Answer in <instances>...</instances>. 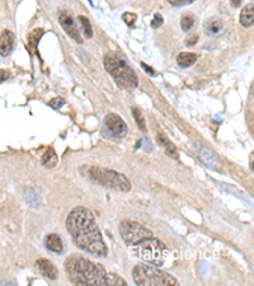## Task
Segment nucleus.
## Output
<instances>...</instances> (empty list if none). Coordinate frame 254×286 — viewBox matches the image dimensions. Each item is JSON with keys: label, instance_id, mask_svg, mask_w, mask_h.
I'll list each match as a JSON object with an SVG mask.
<instances>
[{"label": "nucleus", "instance_id": "1", "mask_svg": "<svg viewBox=\"0 0 254 286\" xmlns=\"http://www.w3.org/2000/svg\"><path fill=\"white\" fill-rule=\"evenodd\" d=\"M66 229L73 240L84 252L97 257H105L108 249L105 246L100 228L97 227L93 212L84 206H76L66 219Z\"/></svg>", "mask_w": 254, "mask_h": 286}, {"label": "nucleus", "instance_id": "2", "mask_svg": "<svg viewBox=\"0 0 254 286\" xmlns=\"http://www.w3.org/2000/svg\"><path fill=\"white\" fill-rule=\"evenodd\" d=\"M69 280L75 285H107V271L90 260L73 255L64 263Z\"/></svg>", "mask_w": 254, "mask_h": 286}, {"label": "nucleus", "instance_id": "3", "mask_svg": "<svg viewBox=\"0 0 254 286\" xmlns=\"http://www.w3.org/2000/svg\"><path fill=\"white\" fill-rule=\"evenodd\" d=\"M104 68L121 88L133 89L139 85L137 75L127 62L126 57L118 51H112L105 55Z\"/></svg>", "mask_w": 254, "mask_h": 286}, {"label": "nucleus", "instance_id": "4", "mask_svg": "<svg viewBox=\"0 0 254 286\" xmlns=\"http://www.w3.org/2000/svg\"><path fill=\"white\" fill-rule=\"evenodd\" d=\"M133 281L137 285H150V286H176L178 285V280L172 275L161 271L156 266L150 264H137L132 271Z\"/></svg>", "mask_w": 254, "mask_h": 286}, {"label": "nucleus", "instance_id": "5", "mask_svg": "<svg viewBox=\"0 0 254 286\" xmlns=\"http://www.w3.org/2000/svg\"><path fill=\"white\" fill-rule=\"evenodd\" d=\"M135 253L139 256L143 261L148 262L150 264H154L156 267L164 264L168 257V249L165 244L161 240L155 239L152 236L141 240L137 244H135Z\"/></svg>", "mask_w": 254, "mask_h": 286}, {"label": "nucleus", "instance_id": "6", "mask_svg": "<svg viewBox=\"0 0 254 286\" xmlns=\"http://www.w3.org/2000/svg\"><path fill=\"white\" fill-rule=\"evenodd\" d=\"M89 177L90 180L100 184V186L107 187V188H111L113 191L128 192L131 190L130 180L124 174L112 171V169L93 167V168L89 169Z\"/></svg>", "mask_w": 254, "mask_h": 286}, {"label": "nucleus", "instance_id": "7", "mask_svg": "<svg viewBox=\"0 0 254 286\" xmlns=\"http://www.w3.org/2000/svg\"><path fill=\"white\" fill-rule=\"evenodd\" d=\"M120 235L127 246H135L141 240L152 236V232L136 221L125 220L120 224Z\"/></svg>", "mask_w": 254, "mask_h": 286}, {"label": "nucleus", "instance_id": "8", "mask_svg": "<svg viewBox=\"0 0 254 286\" xmlns=\"http://www.w3.org/2000/svg\"><path fill=\"white\" fill-rule=\"evenodd\" d=\"M59 22L61 25V27L64 28V31L70 36L74 41H76L77 44H81L83 40H81L80 32L77 28L76 23H75V19L73 18V16L66 10H60L59 12Z\"/></svg>", "mask_w": 254, "mask_h": 286}, {"label": "nucleus", "instance_id": "9", "mask_svg": "<svg viewBox=\"0 0 254 286\" xmlns=\"http://www.w3.org/2000/svg\"><path fill=\"white\" fill-rule=\"evenodd\" d=\"M104 125L107 130L109 131V134L113 137L126 136L127 131H128L127 125L125 124L124 120L118 115H115V113H109V115L105 116Z\"/></svg>", "mask_w": 254, "mask_h": 286}, {"label": "nucleus", "instance_id": "10", "mask_svg": "<svg viewBox=\"0 0 254 286\" xmlns=\"http://www.w3.org/2000/svg\"><path fill=\"white\" fill-rule=\"evenodd\" d=\"M199 156L201 158L202 162L207 165L208 168L214 169V171H221V163L219 158L216 156L214 152L206 146H201L199 150Z\"/></svg>", "mask_w": 254, "mask_h": 286}, {"label": "nucleus", "instance_id": "11", "mask_svg": "<svg viewBox=\"0 0 254 286\" xmlns=\"http://www.w3.org/2000/svg\"><path fill=\"white\" fill-rule=\"evenodd\" d=\"M14 44H16V36L12 31H5L0 36V55L3 57L9 56L12 53L13 49H14Z\"/></svg>", "mask_w": 254, "mask_h": 286}, {"label": "nucleus", "instance_id": "12", "mask_svg": "<svg viewBox=\"0 0 254 286\" xmlns=\"http://www.w3.org/2000/svg\"><path fill=\"white\" fill-rule=\"evenodd\" d=\"M37 267L41 271V274L46 276L50 280H56L59 276V271L55 267V264L46 258H40L37 261Z\"/></svg>", "mask_w": 254, "mask_h": 286}, {"label": "nucleus", "instance_id": "13", "mask_svg": "<svg viewBox=\"0 0 254 286\" xmlns=\"http://www.w3.org/2000/svg\"><path fill=\"white\" fill-rule=\"evenodd\" d=\"M45 247L49 251L55 253H62L64 252V243H62L60 235L56 233H50L45 238Z\"/></svg>", "mask_w": 254, "mask_h": 286}, {"label": "nucleus", "instance_id": "14", "mask_svg": "<svg viewBox=\"0 0 254 286\" xmlns=\"http://www.w3.org/2000/svg\"><path fill=\"white\" fill-rule=\"evenodd\" d=\"M203 29L208 36H219L224 31V22L220 18H210L204 22Z\"/></svg>", "mask_w": 254, "mask_h": 286}, {"label": "nucleus", "instance_id": "15", "mask_svg": "<svg viewBox=\"0 0 254 286\" xmlns=\"http://www.w3.org/2000/svg\"><path fill=\"white\" fill-rule=\"evenodd\" d=\"M158 141H159V144H160V145L165 149V154H167L168 156H171L172 159H179V154H178L177 148L174 146L173 143H171V141L168 140L164 135L159 134Z\"/></svg>", "mask_w": 254, "mask_h": 286}, {"label": "nucleus", "instance_id": "16", "mask_svg": "<svg viewBox=\"0 0 254 286\" xmlns=\"http://www.w3.org/2000/svg\"><path fill=\"white\" fill-rule=\"evenodd\" d=\"M254 19V6L253 4H248L243 8L242 13H240V23H242L243 27L245 28H249L252 25H253Z\"/></svg>", "mask_w": 254, "mask_h": 286}, {"label": "nucleus", "instance_id": "17", "mask_svg": "<svg viewBox=\"0 0 254 286\" xmlns=\"http://www.w3.org/2000/svg\"><path fill=\"white\" fill-rule=\"evenodd\" d=\"M197 61V55L191 52H182L178 55L177 62L180 68H189Z\"/></svg>", "mask_w": 254, "mask_h": 286}, {"label": "nucleus", "instance_id": "18", "mask_svg": "<svg viewBox=\"0 0 254 286\" xmlns=\"http://www.w3.org/2000/svg\"><path fill=\"white\" fill-rule=\"evenodd\" d=\"M57 164V156L52 148H49L42 156V165L46 168H53Z\"/></svg>", "mask_w": 254, "mask_h": 286}, {"label": "nucleus", "instance_id": "19", "mask_svg": "<svg viewBox=\"0 0 254 286\" xmlns=\"http://www.w3.org/2000/svg\"><path fill=\"white\" fill-rule=\"evenodd\" d=\"M196 18L192 16V14H186V16H183L182 19H180V27L184 32H188L193 28V26H195Z\"/></svg>", "mask_w": 254, "mask_h": 286}, {"label": "nucleus", "instance_id": "20", "mask_svg": "<svg viewBox=\"0 0 254 286\" xmlns=\"http://www.w3.org/2000/svg\"><path fill=\"white\" fill-rule=\"evenodd\" d=\"M77 19L80 21V25H81V27H83V31H84V34H85V37L87 38L93 37V29H92V25H90L89 19L84 16H79L77 17Z\"/></svg>", "mask_w": 254, "mask_h": 286}, {"label": "nucleus", "instance_id": "21", "mask_svg": "<svg viewBox=\"0 0 254 286\" xmlns=\"http://www.w3.org/2000/svg\"><path fill=\"white\" fill-rule=\"evenodd\" d=\"M107 285H122L126 286L127 283L115 274H107Z\"/></svg>", "mask_w": 254, "mask_h": 286}, {"label": "nucleus", "instance_id": "22", "mask_svg": "<svg viewBox=\"0 0 254 286\" xmlns=\"http://www.w3.org/2000/svg\"><path fill=\"white\" fill-rule=\"evenodd\" d=\"M132 113H133V117H135V120H136L137 125H139L140 130L145 131L146 130L145 120H144V116H143V113H141V111L137 108H132Z\"/></svg>", "mask_w": 254, "mask_h": 286}, {"label": "nucleus", "instance_id": "23", "mask_svg": "<svg viewBox=\"0 0 254 286\" xmlns=\"http://www.w3.org/2000/svg\"><path fill=\"white\" fill-rule=\"evenodd\" d=\"M44 34V29H34L33 32L31 33V36H29V45H31L32 47H36L38 44V40L41 38V36Z\"/></svg>", "mask_w": 254, "mask_h": 286}, {"label": "nucleus", "instance_id": "24", "mask_svg": "<svg viewBox=\"0 0 254 286\" xmlns=\"http://www.w3.org/2000/svg\"><path fill=\"white\" fill-rule=\"evenodd\" d=\"M122 19L125 21V23H126L127 26H130V27H133V25H135V22L137 21V16L136 14H133V13H125L124 16H122Z\"/></svg>", "mask_w": 254, "mask_h": 286}, {"label": "nucleus", "instance_id": "25", "mask_svg": "<svg viewBox=\"0 0 254 286\" xmlns=\"http://www.w3.org/2000/svg\"><path fill=\"white\" fill-rule=\"evenodd\" d=\"M64 104H65V100L61 98V97H56V98H53V100L49 102V106L52 107L53 109H60Z\"/></svg>", "mask_w": 254, "mask_h": 286}, {"label": "nucleus", "instance_id": "26", "mask_svg": "<svg viewBox=\"0 0 254 286\" xmlns=\"http://www.w3.org/2000/svg\"><path fill=\"white\" fill-rule=\"evenodd\" d=\"M196 0H168V3L172 4L173 6H184L188 4H192Z\"/></svg>", "mask_w": 254, "mask_h": 286}, {"label": "nucleus", "instance_id": "27", "mask_svg": "<svg viewBox=\"0 0 254 286\" xmlns=\"http://www.w3.org/2000/svg\"><path fill=\"white\" fill-rule=\"evenodd\" d=\"M161 25H163V17L158 13V14H155L154 19L152 21V28H159Z\"/></svg>", "mask_w": 254, "mask_h": 286}, {"label": "nucleus", "instance_id": "28", "mask_svg": "<svg viewBox=\"0 0 254 286\" xmlns=\"http://www.w3.org/2000/svg\"><path fill=\"white\" fill-rule=\"evenodd\" d=\"M10 77V73L8 70H0V83L5 81Z\"/></svg>", "mask_w": 254, "mask_h": 286}, {"label": "nucleus", "instance_id": "29", "mask_svg": "<svg viewBox=\"0 0 254 286\" xmlns=\"http://www.w3.org/2000/svg\"><path fill=\"white\" fill-rule=\"evenodd\" d=\"M141 66H143L144 70H145V72L148 73V74L152 75V77H155V75H156V73L154 72V69L150 68V66H148V65H146V64H144V62H143V64H141Z\"/></svg>", "mask_w": 254, "mask_h": 286}, {"label": "nucleus", "instance_id": "30", "mask_svg": "<svg viewBox=\"0 0 254 286\" xmlns=\"http://www.w3.org/2000/svg\"><path fill=\"white\" fill-rule=\"evenodd\" d=\"M196 41H199V36H197V34H193L192 37L187 38L186 44L188 45V46H192V45L196 44Z\"/></svg>", "mask_w": 254, "mask_h": 286}, {"label": "nucleus", "instance_id": "31", "mask_svg": "<svg viewBox=\"0 0 254 286\" xmlns=\"http://www.w3.org/2000/svg\"><path fill=\"white\" fill-rule=\"evenodd\" d=\"M231 1V4H232V6H235V8H238L240 4H242V1L243 0H230Z\"/></svg>", "mask_w": 254, "mask_h": 286}, {"label": "nucleus", "instance_id": "32", "mask_svg": "<svg viewBox=\"0 0 254 286\" xmlns=\"http://www.w3.org/2000/svg\"><path fill=\"white\" fill-rule=\"evenodd\" d=\"M251 168L253 171V154H251Z\"/></svg>", "mask_w": 254, "mask_h": 286}]
</instances>
